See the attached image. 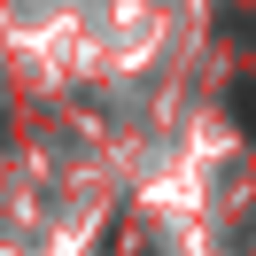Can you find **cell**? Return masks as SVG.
Listing matches in <instances>:
<instances>
[{
	"instance_id": "1",
	"label": "cell",
	"mask_w": 256,
	"mask_h": 256,
	"mask_svg": "<svg viewBox=\"0 0 256 256\" xmlns=\"http://www.w3.org/2000/svg\"><path fill=\"white\" fill-rule=\"evenodd\" d=\"M233 116H240V132H256V78L233 86Z\"/></svg>"
}]
</instances>
